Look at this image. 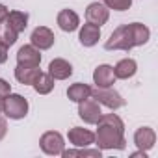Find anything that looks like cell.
I'll use <instances>...</instances> for the list:
<instances>
[{"label": "cell", "instance_id": "cell-1", "mask_svg": "<svg viewBox=\"0 0 158 158\" xmlns=\"http://www.w3.org/2000/svg\"><path fill=\"white\" fill-rule=\"evenodd\" d=\"M95 145L101 151H123L127 147L125 141V125L117 114H102L95 123Z\"/></svg>", "mask_w": 158, "mask_h": 158}, {"label": "cell", "instance_id": "cell-2", "mask_svg": "<svg viewBox=\"0 0 158 158\" xmlns=\"http://www.w3.org/2000/svg\"><path fill=\"white\" fill-rule=\"evenodd\" d=\"M134 47H136V43H134V34H132V26L130 24L117 26L110 34V37L106 39V43H104L106 50H125V52H128Z\"/></svg>", "mask_w": 158, "mask_h": 158}, {"label": "cell", "instance_id": "cell-3", "mask_svg": "<svg viewBox=\"0 0 158 158\" xmlns=\"http://www.w3.org/2000/svg\"><path fill=\"white\" fill-rule=\"evenodd\" d=\"M28 108H30V104H28V101H26L23 95H19V93H10V95L4 99L2 114H4L6 117H10V119L19 121V119H24V117L28 115Z\"/></svg>", "mask_w": 158, "mask_h": 158}, {"label": "cell", "instance_id": "cell-4", "mask_svg": "<svg viewBox=\"0 0 158 158\" xmlns=\"http://www.w3.org/2000/svg\"><path fill=\"white\" fill-rule=\"evenodd\" d=\"M91 97L99 104L110 108L112 112H115V110H119V108L125 106V99L114 88H95V89H91Z\"/></svg>", "mask_w": 158, "mask_h": 158}, {"label": "cell", "instance_id": "cell-5", "mask_svg": "<svg viewBox=\"0 0 158 158\" xmlns=\"http://www.w3.org/2000/svg\"><path fill=\"white\" fill-rule=\"evenodd\" d=\"M39 147L48 156H61V152L65 149V141H63V136L60 132L48 130L39 138Z\"/></svg>", "mask_w": 158, "mask_h": 158}, {"label": "cell", "instance_id": "cell-6", "mask_svg": "<svg viewBox=\"0 0 158 158\" xmlns=\"http://www.w3.org/2000/svg\"><path fill=\"white\" fill-rule=\"evenodd\" d=\"M102 112H101V104L93 99V97H88L84 101L78 102V117H80L84 123L88 125H95L99 119H101Z\"/></svg>", "mask_w": 158, "mask_h": 158}, {"label": "cell", "instance_id": "cell-7", "mask_svg": "<svg viewBox=\"0 0 158 158\" xmlns=\"http://www.w3.org/2000/svg\"><path fill=\"white\" fill-rule=\"evenodd\" d=\"M54 41H56L54 32L47 26H37L30 35V45H34L39 50H48L54 45Z\"/></svg>", "mask_w": 158, "mask_h": 158}, {"label": "cell", "instance_id": "cell-8", "mask_svg": "<svg viewBox=\"0 0 158 158\" xmlns=\"http://www.w3.org/2000/svg\"><path fill=\"white\" fill-rule=\"evenodd\" d=\"M86 19L88 23L91 24H97V26H102L108 23L110 19V10L101 2V0H97V2H91L86 10Z\"/></svg>", "mask_w": 158, "mask_h": 158}, {"label": "cell", "instance_id": "cell-9", "mask_svg": "<svg viewBox=\"0 0 158 158\" xmlns=\"http://www.w3.org/2000/svg\"><path fill=\"white\" fill-rule=\"evenodd\" d=\"M17 63L26 65V67H39L41 63V50L35 48L34 45H24L17 52Z\"/></svg>", "mask_w": 158, "mask_h": 158}, {"label": "cell", "instance_id": "cell-10", "mask_svg": "<svg viewBox=\"0 0 158 158\" xmlns=\"http://www.w3.org/2000/svg\"><path fill=\"white\" fill-rule=\"evenodd\" d=\"M67 138H69V143H73L74 147H89L95 143V134L82 127H73Z\"/></svg>", "mask_w": 158, "mask_h": 158}, {"label": "cell", "instance_id": "cell-11", "mask_svg": "<svg viewBox=\"0 0 158 158\" xmlns=\"http://www.w3.org/2000/svg\"><path fill=\"white\" fill-rule=\"evenodd\" d=\"M115 80L117 78L114 74V67L108 63H102L93 71V82L97 88H112Z\"/></svg>", "mask_w": 158, "mask_h": 158}, {"label": "cell", "instance_id": "cell-12", "mask_svg": "<svg viewBox=\"0 0 158 158\" xmlns=\"http://www.w3.org/2000/svg\"><path fill=\"white\" fill-rule=\"evenodd\" d=\"M48 74L54 78V80H67V78L73 74V65L63 58H54L48 63Z\"/></svg>", "mask_w": 158, "mask_h": 158}, {"label": "cell", "instance_id": "cell-13", "mask_svg": "<svg viewBox=\"0 0 158 158\" xmlns=\"http://www.w3.org/2000/svg\"><path fill=\"white\" fill-rule=\"evenodd\" d=\"M134 143L139 151H151L156 143V134L151 127H141L134 132Z\"/></svg>", "mask_w": 158, "mask_h": 158}, {"label": "cell", "instance_id": "cell-14", "mask_svg": "<svg viewBox=\"0 0 158 158\" xmlns=\"http://www.w3.org/2000/svg\"><path fill=\"white\" fill-rule=\"evenodd\" d=\"M56 23H58V26L63 32H69L71 34V32L78 30V26H80V17H78V13L73 11V10H61L58 13Z\"/></svg>", "mask_w": 158, "mask_h": 158}, {"label": "cell", "instance_id": "cell-15", "mask_svg": "<svg viewBox=\"0 0 158 158\" xmlns=\"http://www.w3.org/2000/svg\"><path fill=\"white\" fill-rule=\"evenodd\" d=\"M78 39H80V45L82 47H93V45H97L99 39H101V26L91 24V23H86L80 28Z\"/></svg>", "mask_w": 158, "mask_h": 158}, {"label": "cell", "instance_id": "cell-16", "mask_svg": "<svg viewBox=\"0 0 158 158\" xmlns=\"http://www.w3.org/2000/svg\"><path fill=\"white\" fill-rule=\"evenodd\" d=\"M136 71H138V63H136V60H132V58H123V60H119V61L115 63V67H114V74H115V78H119V80L132 78V76L136 74Z\"/></svg>", "mask_w": 158, "mask_h": 158}, {"label": "cell", "instance_id": "cell-17", "mask_svg": "<svg viewBox=\"0 0 158 158\" xmlns=\"http://www.w3.org/2000/svg\"><path fill=\"white\" fill-rule=\"evenodd\" d=\"M39 73H41L39 67H26V65H19V63L15 67V78L23 86H32Z\"/></svg>", "mask_w": 158, "mask_h": 158}, {"label": "cell", "instance_id": "cell-18", "mask_svg": "<svg viewBox=\"0 0 158 158\" xmlns=\"http://www.w3.org/2000/svg\"><path fill=\"white\" fill-rule=\"evenodd\" d=\"M67 97H69V101H73V102H80V101H84V99H88V97H91V88L88 86V84H84V82H76V84H71L69 86V89H67Z\"/></svg>", "mask_w": 158, "mask_h": 158}, {"label": "cell", "instance_id": "cell-19", "mask_svg": "<svg viewBox=\"0 0 158 158\" xmlns=\"http://www.w3.org/2000/svg\"><path fill=\"white\" fill-rule=\"evenodd\" d=\"M54 82H56V80H54L48 73H43V71H41V73L37 74V78L34 80L32 86H34L35 93H39V95H48V93L54 89V86H56Z\"/></svg>", "mask_w": 158, "mask_h": 158}, {"label": "cell", "instance_id": "cell-20", "mask_svg": "<svg viewBox=\"0 0 158 158\" xmlns=\"http://www.w3.org/2000/svg\"><path fill=\"white\" fill-rule=\"evenodd\" d=\"M17 35H19V32L4 19V21H0V43L2 45H6L8 48L11 47V45H15V41H17Z\"/></svg>", "mask_w": 158, "mask_h": 158}, {"label": "cell", "instance_id": "cell-21", "mask_svg": "<svg viewBox=\"0 0 158 158\" xmlns=\"http://www.w3.org/2000/svg\"><path fill=\"white\" fill-rule=\"evenodd\" d=\"M6 21L21 34V32H24L26 26H28V13H24V11H8Z\"/></svg>", "mask_w": 158, "mask_h": 158}, {"label": "cell", "instance_id": "cell-22", "mask_svg": "<svg viewBox=\"0 0 158 158\" xmlns=\"http://www.w3.org/2000/svg\"><path fill=\"white\" fill-rule=\"evenodd\" d=\"M130 26H132V34H134V43H136V47L145 45V43L149 41V37H151V30H149L145 24H141V23H130Z\"/></svg>", "mask_w": 158, "mask_h": 158}, {"label": "cell", "instance_id": "cell-23", "mask_svg": "<svg viewBox=\"0 0 158 158\" xmlns=\"http://www.w3.org/2000/svg\"><path fill=\"white\" fill-rule=\"evenodd\" d=\"M101 149H88V147H76V149H69L61 152L63 158H73V156H89V158H101Z\"/></svg>", "mask_w": 158, "mask_h": 158}, {"label": "cell", "instance_id": "cell-24", "mask_svg": "<svg viewBox=\"0 0 158 158\" xmlns=\"http://www.w3.org/2000/svg\"><path fill=\"white\" fill-rule=\"evenodd\" d=\"M101 2L108 10H114V11H127L132 6V0H101Z\"/></svg>", "mask_w": 158, "mask_h": 158}, {"label": "cell", "instance_id": "cell-25", "mask_svg": "<svg viewBox=\"0 0 158 158\" xmlns=\"http://www.w3.org/2000/svg\"><path fill=\"white\" fill-rule=\"evenodd\" d=\"M10 93H11V84L8 80H4V78H0V97L6 99Z\"/></svg>", "mask_w": 158, "mask_h": 158}, {"label": "cell", "instance_id": "cell-26", "mask_svg": "<svg viewBox=\"0 0 158 158\" xmlns=\"http://www.w3.org/2000/svg\"><path fill=\"white\" fill-rule=\"evenodd\" d=\"M6 134H8V123L4 117H0V141L6 138Z\"/></svg>", "mask_w": 158, "mask_h": 158}, {"label": "cell", "instance_id": "cell-27", "mask_svg": "<svg viewBox=\"0 0 158 158\" xmlns=\"http://www.w3.org/2000/svg\"><path fill=\"white\" fill-rule=\"evenodd\" d=\"M8 60V47L0 43V63H6Z\"/></svg>", "mask_w": 158, "mask_h": 158}, {"label": "cell", "instance_id": "cell-28", "mask_svg": "<svg viewBox=\"0 0 158 158\" xmlns=\"http://www.w3.org/2000/svg\"><path fill=\"white\" fill-rule=\"evenodd\" d=\"M130 158H147V151H139L138 149V152H132Z\"/></svg>", "mask_w": 158, "mask_h": 158}, {"label": "cell", "instance_id": "cell-29", "mask_svg": "<svg viewBox=\"0 0 158 158\" xmlns=\"http://www.w3.org/2000/svg\"><path fill=\"white\" fill-rule=\"evenodd\" d=\"M6 15H8V8H6L4 4H0V21H4Z\"/></svg>", "mask_w": 158, "mask_h": 158}, {"label": "cell", "instance_id": "cell-30", "mask_svg": "<svg viewBox=\"0 0 158 158\" xmlns=\"http://www.w3.org/2000/svg\"><path fill=\"white\" fill-rule=\"evenodd\" d=\"M2 106H4V99L0 97V114H2Z\"/></svg>", "mask_w": 158, "mask_h": 158}]
</instances>
